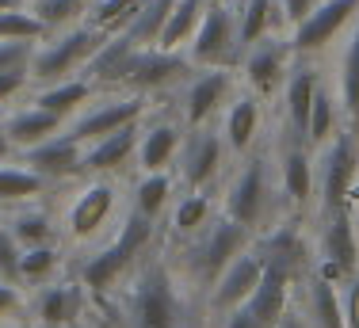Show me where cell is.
<instances>
[{
    "instance_id": "19",
    "label": "cell",
    "mask_w": 359,
    "mask_h": 328,
    "mask_svg": "<svg viewBox=\"0 0 359 328\" xmlns=\"http://www.w3.org/2000/svg\"><path fill=\"white\" fill-rule=\"evenodd\" d=\"M321 92V76L313 65H290L287 81H283V111H287V126H290V137L306 142V130H310V111H313V100ZM310 145V142H306Z\"/></svg>"
},
{
    "instance_id": "25",
    "label": "cell",
    "mask_w": 359,
    "mask_h": 328,
    "mask_svg": "<svg viewBox=\"0 0 359 328\" xmlns=\"http://www.w3.org/2000/svg\"><path fill=\"white\" fill-rule=\"evenodd\" d=\"M337 103L344 126L359 130V15L348 27L344 50H340V69H337Z\"/></svg>"
},
{
    "instance_id": "15",
    "label": "cell",
    "mask_w": 359,
    "mask_h": 328,
    "mask_svg": "<svg viewBox=\"0 0 359 328\" xmlns=\"http://www.w3.org/2000/svg\"><path fill=\"white\" fill-rule=\"evenodd\" d=\"M145 115V96L142 92H134V96H111L104 103H96V107L81 111V115L73 118L69 134L76 137V142H96V137H104L111 130H118V126L126 123H142Z\"/></svg>"
},
{
    "instance_id": "39",
    "label": "cell",
    "mask_w": 359,
    "mask_h": 328,
    "mask_svg": "<svg viewBox=\"0 0 359 328\" xmlns=\"http://www.w3.org/2000/svg\"><path fill=\"white\" fill-rule=\"evenodd\" d=\"M168 198H172V176L168 172H142L138 187H134V210L149 214V218H161Z\"/></svg>"
},
{
    "instance_id": "34",
    "label": "cell",
    "mask_w": 359,
    "mask_h": 328,
    "mask_svg": "<svg viewBox=\"0 0 359 328\" xmlns=\"http://www.w3.org/2000/svg\"><path fill=\"white\" fill-rule=\"evenodd\" d=\"M142 4L145 0H92L88 23L96 31H104V34H123L134 20H138Z\"/></svg>"
},
{
    "instance_id": "35",
    "label": "cell",
    "mask_w": 359,
    "mask_h": 328,
    "mask_svg": "<svg viewBox=\"0 0 359 328\" xmlns=\"http://www.w3.org/2000/svg\"><path fill=\"white\" fill-rule=\"evenodd\" d=\"M344 126V115H340V103L337 96H332V88L318 92V100H313V111H310V130H306V142H310V149H318V145H325L332 134Z\"/></svg>"
},
{
    "instance_id": "24",
    "label": "cell",
    "mask_w": 359,
    "mask_h": 328,
    "mask_svg": "<svg viewBox=\"0 0 359 328\" xmlns=\"http://www.w3.org/2000/svg\"><path fill=\"white\" fill-rule=\"evenodd\" d=\"M290 282H294L290 271H283V267H276V264H264L260 282H256V290L249 294V301H245L264 328H271L290 309Z\"/></svg>"
},
{
    "instance_id": "5",
    "label": "cell",
    "mask_w": 359,
    "mask_h": 328,
    "mask_svg": "<svg viewBox=\"0 0 359 328\" xmlns=\"http://www.w3.org/2000/svg\"><path fill=\"white\" fill-rule=\"evenodd\" d=\"M191 245H187V275H191L199 287H215V279L222 275V267H226L229 260H233L237 252H245V248L252 245V233L245 226H237L233 218H210L207 226H203L195 237H187Z\"/></svg>"
},
{
    "instance_id": "3",
    "label": "cell",
    "mask_w": 359,
    "mask_h": 328,
    "mask_svg": "<svg viewBox=\"0 0 359 328\" xmlns=\"http://www.w3.org/2000/svg\"><path fill=\"white\" fill-rule=\"evenodd\" d=\"M126 328H187V306L168 267L145 264L126 298Z\"/></svg>"
},
{
    "instance_id": "21",
    "label": "cell",
    "mask_w": 359,
    "mask_h": 328,
    "mask_svg": "<svg viewBox=\"0 0 359 328\" xmlns=\"http://www.w3.org/2000/svg\"><path fill=\"white\" fill-rule=\"evenodd\" d=\"M0 126H4V134H8V142H12V149L27 153V149H35L39 142H46V137L62 134V130H65V118L54 115V111H46V107H39V103H31V107L12 111V115H8Z\"/></svg>"
},
{
    "instance_id": "8",
    "label": "cell",
    "mask_w": 359,
    "mask_h": 328,
    "mask_svg": "<svg viewBox=\"0 0 359 328\" xmlns=\"http://www.w3.org/2000/svg\"><path fill=\"white\" fill-rule=\"evenodd\" d=\"M355 15H359V0H318V4L310 8V15L298 20L287 34L294 57L321 54L332 39H340V34L352 27Z\"/></svg>"
},
{
    "instance_id": "31",
    "label": "cell",
    "mask_w": 359,
    "mask_h": 328,
    "mask_svg": "<svg viewBox=\"0 0 359 328\" xmlns=\"http://www.w3.org/2000/svg\"><path fill=\"white\" fill-rule=\"evenodd\" d=\"M92 88H96V84L84 81V76H65V81L46 84V88L35 96V103L46 107V111H54V115H62L65 123H69V118H76L92 103Z\"/></svg>"
},
{
    "instance_id": "12",
    "label": "cell",
    "mask_w": 359,
    "mask_h": 328,
    "mask_svg": "<svg viewBox=\"0 0 359 328\" xmlns=\"http://www.w3.org/2000/svg\"><path fill=\"white\" fill-rule=\"evenodd\" d=\"M290 57H294L290 42L271 39V34L245 50V81H249V88L256 96H276L283 88V81L290 73Z\"/></svg>"
},
{
    "instance_id": "33",
    "label": "cell",
    "mask_w": 359,
    "mask_h": 328,
    "mask_svg": "<svg viewBox=\"0 0 359 328\" xmlns=\"http://www.w3.org/2000/svg\"><path fill=\"white\" fill-rule=\"evenodd\" d=\"M50 179L39 176L35 168H15V164H0V206H20V203H31L46 191Z\"/></svg>"
},
{
    "instance_id": "9",
    "label": "cell",
    "mask_w": 359,
    "mask_h": 328,
    "mask_svg": "<svg viewBox=\"0 0 359 328\" xmlns=\"http://www.w3.org/2000/svg\"><path fill=\"white\" fill-rule=\"evenodd\" d=\"M222 160H226V137L215 134L210 126H191L180 145V176H184L187 191H207L218 179Z\"/></svg>"
},
{
    "instance_id": "4",
    "label": "cell",
    "mask_w": 359,
    "mask_h": 328,
    "mask_svg": "<svg viewBox=\"0 0 359 328\" xmlns=\"http://www.w3.org/2000/svg\"><path fill=\"white\" fill-rule=\"evenodd\" d=\"M313 168H318V198H321V218L340 206H348L352 184L359 179V130L340 126L325 145L313 149Z\"/></svg>"
},
{
    "instance_id": "29",
    "label": "cell",
    "mask_w": 359,
    "mask_h": 328,
    "mask_svg": "<svg viewBox=\"0 0 359 328\" xmlns=\"http://www.w3.org/2000/svg\"><path fill=\"white\" fill-rule=\"evenodd\" d=\"M184 145V130L176 123H157L138 137V164L142 172H168V164Z\"/></svg>"
},
{
    "instance_id": "2",
    "label": "cell",
    "mask_w": 359,
    "mask_h": 328,
    "mask_svg": "<svg viewBox=\"0 0 359 328\" xmlns=\"http://www.w3.org/2000/svg\"><path fill=\"white\" fill-rule=\"evenodd\" d=\"M153 237H157V218H149V214H142V210H130L123 218L118 237L111 240L100 256H88V260L81 264V287L88 290V294H107V290L142 260V252L153 245Z\"/></svg>"
},
{
    "instance_id": "41",
    "label": "cell",
    "mask_w": 359,
    "mask_h": 328,
    "mask_svg": "<svg viewBox=\"0 0 359 328\" xmlns=\"http://www.w3.org/2000/svg\"><path fill=\"white\" fill-rule=\"evenodd\" d=\"M0 39H27V42H42L46 39V27L27 4H15L0 12Z\"/></svg>"
},
{
    "instance_id": "53",
    "label": "cell",
    "mask_w": 359,
    "mask_h": 328,
    "mask_svg": "<svg viewBox=\"0 0 359 328\" xmlns=\"http://www.w3.org/2000/svg\"><path fill=\"white\" fill-rule=\"evenodd\" d=\"M15 4H27V0H0V12H4V8H15Z\"/></svg>"
},
{
    "instance_id": "6",
    "label": "cell",
    "mask_w": 359,
    "mask_h": 328,
    "mask_svg": "<svg viewBox=\"0 0 359 328\" xmlns=\"http://www.w3.org/2000/svg\"><path fill=\"white\" fill-rule=\"evenodd\" d=\"M107 34L96 31L92 23H76V27H65L54 42L46 46H35V57H31V69L27 76L31 81H42V84H54V81H65L73 76L81 65L92 62V54L100 50Z\"/></svg>"
},
{
    "instance_id": "50",
    "label": "cell",
    "mask_w": 359,
    "mask_h": 328,
    "mask_svg": "<svg viewBox=\"0 0 359 328\" xmlns=\"http://www.w3.org/2000/svg\"><path fill=\"white\" fill-rule=\"evenodd\" d=\"M271 328H310V321H306L302 309H287V313L279 317V321L271 324Z\"/></svg>"
},
{
    "instance_id": "23",
    "label": "cell",
    "mask_w": 359,
    "mask_h": 328,
    "mask_svg": "<svg viewBox=\"0 0 359 328\" xmlns=\"http://www.w3.org/2000/svg\"><path fill=\"white\" fill-rule=\"evenodd\" d=\"M138 50L142 46L126 31L123 34H107V39L100 42V50L92 54V62H88V81L92 84H126Z\"/></svg>"
},
{
    "instance_id": "10",
    "label": "cell",
    "mask_w": 359,
    "mask_h": 328,
    "mask_svg": "<svg viewBox=\"0 0 359 328\" xmlns=\"http://www.w3.org/2000/svg\"><path fill=\"white\" fill-rule=\"evenodd\" d=\"M252 245H256V252L264 256V264L283 267L294 279L298 275H310V267H313L310 240L302 237V226H298V221H276V226H268L264 233H256Z\"/></svg>"
},
{
    "instance_id": "1",
    "label": "cell",
    "mask_w": 359,
    "mask_h": 328,
    "mask_svg": "<svg viewBox=\"0 0 359 328\" xmlns=\"http://www.w3.org/2000/svg\"><path fill=\"white\" fill-rule=\"evenodd\" d=\"M279 179H271L268 157H249L233 172L226 195H222V214L233 218L256 237L279 218Z\"/></svg>"
},
{
    "instance_id": "44",
    "label": "cell",
    "mask_w": 359,
    "mask_h": 328,
    "mask_svg": "<svg viewBox=\"0 0 359 328\" xmlns=\"http://www.w3.org/2000/svg\"><path fill=\"white\" fill-rule=\"evenodd\" d=\"M20 256H23L20 240L12 237V229H8V226H0V279L20 282Z\"/></svg>"
},
{
    "instance_id": "16",
    "label": "cell",
    "mask_w": 359,
    "mask_h": 328,
    "mask_svg": "<svg viewBox=\"0 0 359 328\" xmlns=\"http://www.w3.org/2000/svg\"><path fill=\"white\" fill-rule=\"evenodd\" d=\"M229 92H233L229 65H207L199 76H191V81H187V92H184L187 126H207L210 118L222 111V103H226Z\"/></svg>"
},
{
    "instance_id": "14",
    "label": "cell",
    "mask_w": 359,
    "mask_h": 328,
    "mask_svg": "<svg viewBox=\"0 0 359 328\" xmlns=\"http://www.w3.org/2000/svg\"><path fill=\"white\" fill-rule=\"evenodd\" d=\"M318 195V168H313V149L298 137L279 153V198L290 210H306L310 198Z\"/></svg>"
},
{
    "instance_id": "27",
    "label": "cell",
    "mask_w": 359,
    "mask_h": 328,
    "mask_svg": "<svg viewBox=\"0 0 359 328\" xmlns=\"http://www.w3.org/2000/svg\"><path fill=\"white\" fill-rule=\"evenodd\" d=\"M283 23V12H279V0H237V39H241V54L252 46V42L276 34Z\"/></svg>"
},
{
    "instance_id": "30",
    "label": "cell",
    "mask_w": 359,
    "mask_h": 328,
    "mask_svg": "<svg viewBox=\"0 0 359 328\" xmlns=\"http://www.w3.org/2000/svg\"><path fill=\"white\" fill-rule=\"evenodd\" d=\"M256 134H260V96L256 92H241L226 111V145L233 153H249Z\"/></svg>"
},
{
    "instance_id": "45",
    "label": "cell",
    "mask_w": 359,
    "mask_h": 328,
    "mask_svg": "<svg viewBox=\"0 0 359 328\" xmlns=\"http://www.w3.org/2000/svg\"><path fill=\"white\" fill-rule=\"evenodd\" d=\"M344 324L348 328H359V275H352V279L344 282Z\"/></svg>"
},
{
    "instance_id": "37",
    "label": "cell",
    "mask_w": 359,
    "mask_h": 328,
    "mask_svg": "<svg viewBox=\"0 0 359 328\" xmlns=\"http://www.w3.org/2000/svg\"><path fill=\"white\" fill-rule=\"evenodd\" d=\"M31 12L42 20V27L50 31H65V27H76L84 20V12L92 8V0H31Z\"/></svg>"
},
{
    "instance_id": "32",
    "label": "cell",
    "mask_w": 359,
    "mask_h": 328,
    "mask_svg": "<svg viewBox=\"0 0 359 328\" xmlns=\"http://www.w3.org/2000/svg\"><path fill=\"white\" fill-rule=\"evenodd\" d=\"M207 4L210 0H176L172 12H168V20H165V27H161V34H157V46L161 50H184L187 42H191L195 27H199Z\"/></svg>"
},
{
    "instance_id": "42",
    "label": "cell",
    "mask_w": 359,
    "mask_h": 328,
    "mask_svg": "<svg viewBox=\"0 0 359 328\" xmlns=\"http://www.w3.org/2000/svg\"><path fill=\"white\" fill-rule=\"evenodd\" d=\"M57 260H62V252H57L54 245L23 248V256H20V279H27V282H46L50 275L57 271Z\"/></svg>"
},
{
    "instance_id": "49",
    "label": "cell",
    "mask_w": 359,
    "mask_h": 328,
    "mask_svg": "<svg viewBox=\"0 0 359 328\" xmlns=\"http://www.w3.org/2000/svg\"><path fill=\"white\" fill-rule=\"evenodd\" d=\"M226 321H222V328H264L260 321H256V313L249 306H237V309H229V313H222Z\"/></svg>"
},
{
    "instance_id": "13",
    "label": "cell",
    "mask_w": 359,
    "mask_h": 328,
    "mask_svg": "<svg viewBox=\"0 0 359 328\" xmlns=\"http://www.w3.org/2000/svg\"><path fill=\"white\" fill-rule=\"evenodd\" d=\"M118 210V187L111 179H96V184L81 187L65 214V226H69L73 240H92L100 229L111 221V214Z\"/></svg>"
},
{
    "instance_id": "26",
    "label": "cell",
    "mask_w": 359,
    "mask_h": 328,
    "mask_svg": "<svg viewBox=\"0 0 359 328\" xmlns=\"http://www.w3.org/2000/svg\"><path fill=\"white\" fill-rule=\"evenodd\" d=\"M84 298H88V290L81 282H50V287H42L35 301V317L46 328H69L81 317Z\"/></svg>"
},
{
    "instance_id": "22",
    "label": "cell",
    "mask_w": 359,
    "mask_h": 328,
    "mask_svg": "<svg viewBox=\"0 0 359 328\" xmlns=\"http://www.w3.org/2000/svg\"><path fill=\"white\" fill-rule=\"evenodd\" d=\"M138 137H142L138 123H126V126H118V130L88 142L84 145V172H100V176L118 172L134 153H138Z\"/></svg>"
},
{
    "instance_id": "43",
    "label": "cell",
    "mask_w": 359,
    "mask_h": 328,
    "mask_svg": "<svg viewBox=\"0 0 359 328\" xmlns=\"http://www.w3.org/2000/svg\"><path fill=\"white\" fill-rule=\"evenodd\" d=\"M39 42L27 39H0V73H27Z\"/></svg>"
},
{
    "instance_id": "46",
    "label": "cell",
    "mask_w": 359,
    "mask_h": 328,
    "mask_svg": "<svg viewBox=\"0 0 359 328\" xmlns=\"http://www.w3.org/2000/svg\"><path fill=\"white\" fill-rule=\"evenodd\" d=\"M313 4H318V0H279V12H283V23H287V31L294 27L298 20H306Z\"/></svg>"
},
{
    "instance_id": "18",
    "label": "cell",
    "mask_w": 359,
    "mask_h": 328,
    "mask_svg": "<svg viewBox=\"0 0 359 328\" xmlns=\"http://www.w3.org/2000/svg\"><path fill=\"white\" fill-rule=\"evenodd\" d=\"M23 157H27V164L39 176L57 184V179H73L84 172V142H76L69 130H62V134L46 137V142H39L35 149H27Z\"/></svg>"
},
{
    "instance_id": "52",
    "label": "cell",
    "mask_w": 359,
    "mask_h": 328,
    "mask_svg": "<svg viewBox=\"0 0 359 328\" xmlns=\"http://www.w3.org/2000/svg\"><path fill=\"white\" fill-rule=\"evenodd\" d=\"M8 157H12V142H8L4 126H0V160H8Z\"/></svg>"
},
{
    "instance_id": "48",
    "label": "cell",
    "mask_w": 359,
    "mask_h": 328,
    "mask_svg": "<svg viewBox=\"0 0 359 328\" xmlns=\"http://www.w3.org/2000/svg\"><path fill=\"white\" fill-rule=\"evenodd\" d=\"M27 81H31L27 73H0V103L15 100L23 88H27Z\"/></svg>"
},
{
    "instance_id": "47",
    "label": "cell",
    "mask_w": 359,
    "mask_h": 328,
    "mask_svg": "<svg viewBox=\"0 0 359 328\" xmlns=\"http://www.w3.org/2000/svg\"><path fill=\"white\" fill-rule=\"evenodd\" d=\"M23 306V294L12 279H0V317H12L15 309Z\"/></svg>"
},
{
    "instance_id": "7",
    "label": "cell",
    "mask_w": 359,
    "mask_h": 328,
    "mask_svg": "<svg viewBox=\"0 0 359 328\" xmlns=\"http://www.w3.org/2000/svg\"><path fill=\"white\" fill-rule=\"evenodd\" d=\"M241 57L237 39V4L233 0H210L199 27L187 42V62L191 65H233Z\"/></svg>"
},
{
    "instance_id": "17",
    "label": "cell",
    "mask_w": 359,
    "mask_h": 328,
    "mask_svg": "<svg viewBox=\"0 0 359 328\" xmlns=\"http://www.w3.org/2000/svg\"><path fill=\"white\" fill-rule=\"evenodd\" d=\"M191 73V62H187L180 50H161V46H142L138 57L130 65V76H126V88L134 92H157V88H168V84L184 81Z\"/></svg>"
},
{
    "instance_id": "11",
    "label": "cell",
    "mask_w": 359,
    "mask_h": 328,
    "mask_svg": "<svg viewBox=\"0 0 359 328\" xmlns=\"http://www.w3.org/2000/svg\"><path fill=\"white\" fill-rule=\"evenodd\" d=\"M260 275H264V256L256 252V245H249L245 252H237L233 260L222 267V275L210 287V309L215 313H229V309L245 306L249 294L256 290V282H260Z\"/></svg>"
},
{
    "instance_id": "40",
    "label": "cell",
    "mask_w": 359,
    "mask_h": 328,
    "mask_svg": "<svg viewBox=\"0 0 359 328\" xmlns=\"http://www.w3.org/2000/svg\"><path fill=\"white\" fill-rule=\"evenodd\" d=\"M172 4H176V0H145L142 12H138V20L126 27V34H130L138 46H157V34H161V27H165Z\"/></svg>"
},
{
    "instance_id": "20",
    "label": "cell",
    "mask_w": 359,
    "mask_h": 328,
    "mask_svg": "<svg viewBox=\"0 0 359 328\" xmlns=\"http://www.w3.org/2000/svg\"><path fill=\"white\" fill-rule=\"evenodd\" d=\"M325 229H321V260H332L337 267H344L348 275H359V226L348 206L325 214Z\"/></svg>"
},
{
    "instance_id": "38",
    "label": "cell",
    "mask_w": 359,
    "mask_h": 328,
    "mask_svg": "<svg viewBox=\"0 0 359 328\" xmlns=\"http://www.w3.org/2000/svg\"><path fill=\"white\" fill-rule=\"evenodd\" d=\"M12 237L20 240V248H35V245H54V221L46 210H15L8 221Z\"/></svg>"
},
{
    "instance_id": "36",
    "label": "cell",
    "mask_w": 359,
    "mask_h": 328,
    "mask_svg": "<svg viewBox=\"0 0 359 328\" xmlns=\"http://www.w3.org/2000/svg\"><path fill=\"white\" fill-rule=\"evenodd\" d=\"M210 218H215V203H210V195L207 191H187L172 206V233H180V237H195Z\"/></svg>"
},
{
    "instance_id": "51",
    "label": "cell",
    "mask_w": 359,
    "mask_h": 328,
    "mask_svg": "<svg viewBox=\"0 0 359 328\" xmlns=\"http://www.w3.org/2000/svg\"><path fill=\"white\" fill-rule=\"evenodd\" d=\"M348 210H352V218H355V226H359V179L352 184V195H348Z\"/></svg>"
},
{
    "instance_id": "28",
    "label": "cell",
    "mask_w": 359,
    "mask_h": 328,
    "mask_svg": "<svg viewBox=\"0 0 359 328\" xmlns=\"http://www.w3.org/2000/svg\"><path fill=\"white\" fill-rule=\"evenodd\" d=\"M310 279V290H306V321L310 328H348L344 324V298H340V287L321 275H306Z\"/></svg>"
}]
</instances>
